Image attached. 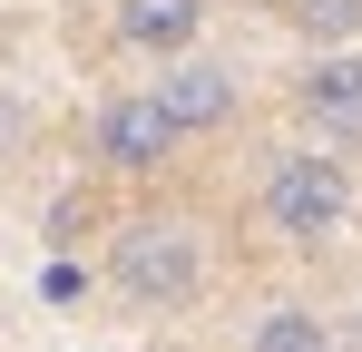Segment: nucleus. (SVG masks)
Instances as JSON below:
<instances>
[{
    "label": "nucleus",
    "instance_id": "0eeeda50",
    "mask_svg": "<svg viewBox=\"0 0 362 352\" xmlns=\"http://www.w3.org/2000/svg\"><path fill=\"white\" fill-rule=\"evenodd\" d=\"M245 352H343V333L313 313V303H264L245 323Z\"/></svg>",
    "mask_w": 362,
    "mask_h": 352
},
{
    "label": "nucleus",
    "instance_id": "7ed1b4c3",
    "mask_svg": "<svg viewBox=\"0 0 362 352\" xmlns=\"http://www.w3.org/2000/svg\"><path fill=\"white\" fill-rule=\"evenodd\" d=\"M186 157V127L167 117V98L157 88H108L98 108H88V167L98 176H167Z\"/></svg>",
    "mask_w": 362,
    "mask_h": 352
},
{
    "label": "nucleus",
    "instance_id": "1a4fd4ad",
    "mask_svg": "<svg viewBox=\"0 0 362 352\" xmlns=\"http://www.w3.org/2000/svg\"><path fill=\"white\" fill-rule=\"evenodd\" d=\"M40 293H49V303H78L88 274H78V264H40Z\"/></svg>",
    "mask_w": 362,
    "mask_h": 352
},
{
    "label": "nucleus",
    "instance_id": "20e7f679",
    "mask_svg": "<svg viewBox=\"0 0 362 352\" xmlns=\"http://www.w3.org/2000/svg\"><path fill=\"white\" fill-rule=\"evenodd\" d=\"M294 117H303V137H323V147H343V157L362 147V40L313 49L294 69Z\"/></svg>",
    "mask_w": 362,
    "mask_h": 352
},
{
    "label": "nucleus",
    "instance_id": "6e6552de",
    "mask_svg": "<svg viewBox=\"0 0 362 352\" xmlns=\"http://www.w3.org/2000/svg\"><path fill=\"white\" fill-rule=\"evenodd\" d=\"M274 20H284L294 40H313V49L362 40V0H274Z\"/></svg>",
    "mask_w": 362,
    "mask_h": 352
},
{
    "label": "nucleus",
    "instance_id": "f257e3e1",
    "mask_svg": "<svg viewBox=\"0 0 362 352\" xmlns=\"http://www.w3.org/2000/svg\"><path fill=\"white\" fill-rule=\"evenodd\" d=\"M98 284L137 303V313H186L206 293V225L196 216H118L108 245H98Z\"/></svg>",
    "mask_w": 362,
    "mask_h": 352
},
{
    "label": "nucleus",
    "instance_id": "39448f33",
    "mask_svg": "<svg viewBox=\"0 0 362 352\" xmlns=\"http://www.w3.org/2000/svg\"><path fill=\"white\" fill-rule=\"evenodd\" d=\"M167 78H147L157 98H167V117L186 127V147L196 137H226L235 127V108H245V88H235V69L226 59H196V49H177V59H157Z\"/></svg>",
    "mask_w": 362,
    "mask_h": 352
},
{
    "label": "nucleus",
    "instance_id": "f03ea898",
    "mask_svg": "<svg viewBox=\"0 0 362 352\" xmlns=\"http://www.w3.org/2000/svg\"><path fill=\"white\" fill-rule=\"evenodd\" d=\"M353 167H343V147H284V157H264L255 176V216L274 245H294V254H333L343 235H353Z\"/></svg>",
    "mask_w": 362,
    "mask_h": 352
},
{
    "label": "nucleus",
    "instance_id": "423d86ee",
    "mask_svg": "<svg viewBox=\"0 0 362 352\" xmlns=\"http://www.w3.org/2000/svg\"><path fill=\"white\" fill-rule=\"evenodd\" d=\"M206 20H216V0H108V40L127 59H177L206 40Z\"/></svg>",
    "mask_w": 362,
    "mask_h": 352
},
{
    "label": "nucleus",
    "instance_id": "9d476101",
    "mask_svg": "<svg viewBox=\"0 0 362 352\" xmlns=\"http://www.w3.org/2000/svg\"><path fill=\"white\" fill-rule=\"evenodd\" d=\"M353 343H362V313H353Z\"/></svg>",
    "mask_w": 362,
    "mask_h": 352
}]
</instances>
